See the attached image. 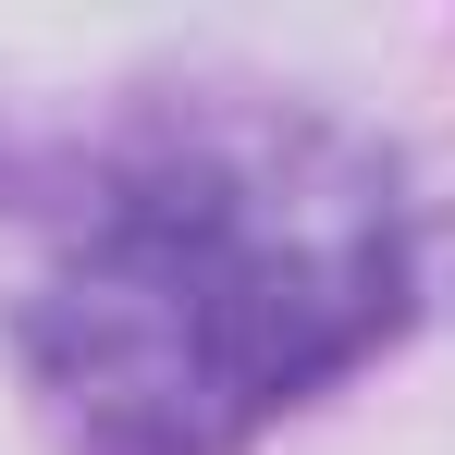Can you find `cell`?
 <instances>
[{"label": "cell", "mask_w": 455, "mask_h": 455, "mask_svg": "<svg viewBox=\"0 0 455 455\" xmlns=\"http://www.w3.org/2000/svg\"><path fill=\"white\" fill-rule=\"evenodd\" d=\"M381 307L394 246L307 197H271L259 172H185L111 210L37 320V357L86 443L197 455L296 394L320 357H345Z\"/></svg>", "instance_id": "1"}]
</instances>
